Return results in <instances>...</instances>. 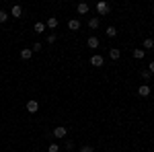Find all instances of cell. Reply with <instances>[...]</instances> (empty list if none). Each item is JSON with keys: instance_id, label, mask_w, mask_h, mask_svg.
Segmentation results:
<instances>
[{"instance_id": "6da1fadb", "label": "cell", "mask_w": 154, "mask_h": 152, "mask_svg": "<svg viewBox=\"0 0 154 152\" xmlns=\"http://www.w3.org/2000/svg\"><path fill=\"white\" fill-rule=\"evenodd\" d=\"M109 11H111L109 2H105V0H99V2H97V12H99V14H107Z\"/></svg>"}, {"instance_id": "7a4b0ae2", "label": "cell", "mask_w": 154, "mask_h": 152, "mask_svg": "<svg viewBox=\"0 0 154 152\" xmlns=\"http://www.w3.org/2000/svg\"><path fill=\"white\" fill-rule=\"evenodd\" d=\"M27 111H29V113H37V111H39V103H37L35 99L27 101Z\"/></svg>"}, {"instance_id": "3957f363", "label": "cell", "mask_w": 154, "mask_h": 152, "mask_svg": "<svg viewBox=\"0 0 154 152\" xmlns=\"http://www.w3.org/2000/svg\"><path fill=\"white\" fill-rule=\"evenodd\" d=\"M51 134H54V136H56V138H66V134H68V129L64 128V126H58V128L54 129V132H51Z\"/></svg>"}, {"instance_id": "277c9868", "label": "cell", "mask_w": 154, "mask_h": 152, "mask_svg": "<svg viewBox=\"0 0 154 152\" xmlns=\"http://www.w3.org/2000/svg\"><path fill=\"white\" fill-rule=\"evenodd\" d=\"M21 14H23V8L19 6V4H14L11 8V17H14V19H21Z\"/></svg>"}, {"instance_id": "5b68a950", "label": "cell", "mask_w": 154, "mask_h": 152, "mask_svg": "<svg viewBox=\"0 0 154 152\" xmlns=\"http://www.w3.org/2000/svg\"><path fill=\"white\" fill-rule=\"evenodd\" d=\"M21 58H23V60H31V58H33V49H31V47L21 49Z\"/></svg>"}, {"instance_id": "8992f818", "label": "cell", "mask_w": 154, "mask_h": 152, "mask_svg": "<svg viewBox=\"0 0 154 152\" xmlns=\"http://www.w3.org/2000/svg\"><path fill=\"white\" fill-rule=\"evenodd\" d=\"M68 29H70V31H78V29H80V21H78V19L68 21Z\"/></svg>"}, {"instance_id": "52a82bcc", "label": "cell", "mask_w": 154, "mask_h": 152, "mask_svg": "<svg viewBox=\"0 0 154 152\" xmlns=\"http://www.w3.org/2000/svg\"><path fill=\"white\" fill-rule=\"evenodd\" d=\"M138 95H140V97H148V95H150V84H142V86L138 88Z\"/></svg>"}, {"instance_id": "ba28073f", "label": "cell", "mask_w": 154, "mask_h": 152, "mask_svg": "<svg viewBox=\"0 0 154 152\" xmlns=\"http://www.w3.org/2000/svg\"><path fill=\"white\" fill-rule=\"evenodd\" d=\"M88 8H91V6H88L86 2H80V4L76 6V11H78V14H86V12H88Z\"/></svg>"}, {"instance_id": "9c48e42d", "label": "cell", "mask_w": 154, "mask_h": 152, "mask_svg": "<svg viewBox=\"0 0 154 152\" xmlns=\"http://www.w3.org/2000/svg\"><path fill=\"white\" fill-rule=\"evenodd\" d=\"M152 47H154V39H152V37H146V39H144V47H142V49L146 51V49H152Z\"/></svg>"}, {"instance_id": "30bf717a", "label": "cell", "mask_w": 154, "mask_h": 152, "mask_svg": "<svg viewBox=\"0 0 154 152\" xmlns=\"http://www.w3.org/2000/svg\"><path fill=\"white\" fill-rule=\"evenodd\" d=\"M45 27H48V29H56V27H58V19H56V17H49Z\"/></svg>"}, {"instance_id": "8fae6325", "label": "cell", "mask_w": 154, "mask_h": 152, "mask_svg": "<svg viewBox=\"0 0 154 152\" xmlns=\"http://www.w3.org/2000/svg\"><path fill=\"white\" fill-rule=\"evenodd\" d=\"M91 64L101 68V66H103V56H93V58H91Z\"/></svg>"}, {"instance_id": "7c38bea8", "label": "cell", "mask_w": 154, "mask_h": 152, "mask_svg": "<svg viewBox=\"0 0 154 152\" xmlns=\"http://www.w3.org/2000/svg\"><path fill=\"white\" fill-rule=\"evenodd\" d=\"M86 43H88L91 49H97V47H99V39H97V37H88V41H86Z\"/></svg>"}, {"instance_id": "4fadbf2b", "label": "cell", "mask_w": 154, "mask_h": 152, "mask_svg": "<svg viewBox=\"0 0 154 152\" xmlns=\"http://www.w3.org/2000/svg\"><path fill=\"white\" fill-rule=\"evenodd\" d=\"M131 54H134V58H136V60H142L144 56H146V51H144V49H134Z\"/></svg>"}, {"instance_id": "5bb4252c", "label": "cell", "mask_w": 154, "mask_h": 152, "mask_svg": "<svg viewBox=\"0 0 154 152\" xmlns=\"http://www.w3.org/2000/svg\"><path fill=\"white\" fill-rule=\"evenodd\" d=\"M119 56H121L119 49H109V58H111V60H119Z\"/></svg>"}, {"instance_id": "9a60e30c", "label": "cell", "mask_w": 154, "mask_h": 152, "mask_svg": "<svg viewBox=\"0 0 154 152\" xmlns=\"http://www.w3.org/2000/svg\"><path fill=\"white\" fill-rule=\"evenodd\" d=\"M88 27H91V29H97V27H99V17H93V19L88 21Z\"/></svg>"}, {"instance_id": "2e32d148", "label": "cell", "mask_w": 154, "mask_h": 152, "mask_svg": "<svg viewBox=\"0 0 154 152\" xmlns=\"http://www.w3.org/2000/svg\"><path fill=\"white\" fill-rule=\"evenodd\" d=\"M45 31V23H35V33H43Z\"/></svg>"}, {"instance_id": "e0dca14e", "label": "cell", "mask_w": 154, "mask_h": 152, "mask_svg": "<svg viewBox=\"0 0 154 152\" xmlns=\"http://www.w3.org/2000/svg\"><path fill=\"white\" fill-rule=\"evenodd\" d=\"M117 35V29L115 27H107V37H115Z\"/></svg>"}, {"instance_id": "ac0fdd59", "label": "cell", "mask_w": 154, "mask_h": 152, "mask_svg": "<svg viewBox=\"0 0 154 152\" xmlns=\"http://www.w3.org/2000/svg\"><path fill=\"white\" fill-rule=\"evenodd\" d=\"M8 17H11V14H8V12L0 11V23H6V21H8Z\"/></svg>"}, {"instance_id": "d6986e66", "label": "cell", "mask_w": 154, "mask_h": 152, "mask_svg": "<svg viewBox=\"0 0 154 152\" xmlns=\"http://www.w3.org/2000/svg\"><path fill=\"white\" fill-rule=\"evenodd\" d=\"M56 39H58V37L54 35V33H48V43H56Z\"/></svg>"}, {"instance_id": "ffe728a7", "label": "cell", "mask_w": 154, "mask_h": 152, "mask_svg": "<svg viewBox=\"0 0 154 152\" xmlns=\"http://www.w3.org/2000/svg\"><path fill=\"white\" fill-rule=\"evenodd\" d=\"M48 150H49V152H60V146H58V144H49Z\"/></svg>"}, {"instance_id": "44dd1931", "label": "cell", "mask_w": 154, "mask_h": 152, "mask_svg": "<svg viewBox=\"0 0 154 152\" xmlns=\"http://www.w3.org/2000/svg\"><path fill=\"white\" fill-rule=\"evenodd\" d=\"M150 76H152V74H150L148 70H142V78L144 80H150Z\"/></svg>"}, {"instance_id": "7402d4cb", "label": "cell", "mask_w": 154, "mask_h": 152, "mask_svg": "<svg viewBox=\"0 0 154 152\" xmlns=\"http://www.w3.org/2000/svg\"><path fill=\"white\" fill-rule=\"evenodd\" d=\"M80 152H95V148H93V146H82Z\"/></svg>"}, {"instance_id": "603a6c76", "label": "cell", "mask_w": 154, "mask_h": 152, "mask_svg": "<svg viewBox=\"0 0 154 152\" xmlns=\"http://www.w3.org/2000/svg\"><path fill=\"white\" fill-rule=\"evenodd\" d=\"M31 49H33V51H39V49H41V43H33V47H31Z\"/></svg>"}, {"instance_id": "cb8c5ba5", "label": "cell", "mask_w": 154, "mask_h": 152, "mask_svg": "<svg viewBox=\"0 0 154 152\" xmlns=\"http://www.w3.org/2000/svg\"><path fill=\"white\" fill-rule=\"evenodd\" d=\"M148 72H150V74H154V62H150V64H148Z\"/></svg>"}]
</instances>
